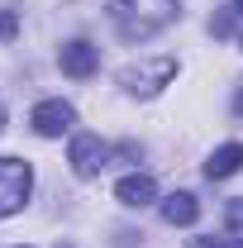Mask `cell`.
<instances>
[{"label": "cell", "mask_w": 243, "mask_h": 248, "mask_svg": "<svg viewBox=\"0 0 243 248\" xmlns=\"http://www.w3.org/2000/svg\"><path fill=\"white\" fill-rule=\"evenodd\" d=\"M115 201H120L124 210H143V205L157 201V182H152L148 172H129V177H120V186H115Z\"/></svg>", "instance_id": "obj_7"}, {"label": "cell", "mask_w": 243, "mask_h": 248, "mask_svg": "<svg viewBox=\"0 0 243 248\" xmlns=\"http://www.w3.org/2000/svg\"><path fill=\"white\" fill-rule=\"evenodd\" d=\"M224 219H229L234 229H243V196H239V201H229V205H224Z\"/></svg>", "instance_id": "obj_12"}, {"label": "cell", "mask_w": 243, "mask_h": 248, "mask_svg": "<svg viewBox=\"0 0 243 248\" xmlns=\"http://www.w3.org/2000/svg\"><path fill=\"white\" fill-rule=\"evenodd\" d=\"M239 167H243V143H224V148H214V153L205 157V177H210V182L234 177Z\"/></svg>", "instance_id": "obj_9"}, {"label": "cell", "mask_w": 243, "mask_h": 248, "mask_svg": "<svg viewBox=\"0 0 243 248\" xmlns=\"http://www.w3.org/2000/svg\"><path fill=\"white\" fill-rule=\"evenodd\" d=\"M29 191H33V167L24 157H0V219L24 210Z\"/></svg>", "instance_id": "obj_3"}, {"label": "cell", "mask_w": 243, "mask_h": 248, "mask_svg": "<svg viewBox=\"0 0 243 248\" xmlns=\"http://www.w3.org/2000/svg\"><path fill=\"white\" fill-rule=\"evenodd\" d=\"M105 10H110V24L124 43H148L167 24H177V15H182L177 0H110Z\"/></svg>", "instance_id": "obj_1"}, {"label": "cell", "mask_w": 243, "mask_h": 248, "mask_svg": "<svg viewBox=\"0 0 243 248\" xmlns=\"http://www.w3.org/2000/svg\"><path fill=\"white\" fill-rule=\"evenodd\" d=\"M0 129H5V110H0Z\"/></svg>", "instance_id": "obj_15"}, {"label": "cell", "mask_w": 243, "mask_h": 248, "mask_svg": "<svg viewBox=\"0 0 243 248\" xmlns=\"http://www.w3.org/2000/svg\"><path fill=\"white\" fill-rule=\"evenodd\" d=\"M29 124H33L38 139H62V134L76 124V110H72L67 100H38L33 115H29Z\"/></svg>", "instance_id": "obj_5"}, {"label": "cell", "mask_w": 243, "mask_h": 248, "mask_svg": "<svg viewBox=\"0 0 243 248\" xmlns=\"http://www.w3.org/2000/svg\"><path fill=\"white\" fill-rule=\"evenodd\" d=\"M15 33H19V15L15 10H0V43H10Z\"/></svg>", "instance_id": "obj_10"}, {"label": "cell", "mask_w": 243, "mask_h": 248, "mask_svg": "<svg viewBox=\"0 0 243 248\" xmlns=\"http://www.w3.org/2000/svg\"><path fill=\"white\" fill-rule=\"evenodd\" d=\"M67 162H72V172H76L81 182H91V177H100V167L110 162V148H105L95 134H76V139H72Z\"/></svg>", "instance_id": "obj_4"}, {"label": "cell", "mask_w": 243, "mask_h": 248, "mask_svg": "<svg viewBox=\"0 0 243 248\" xmlns=\"http://www.w3.org/2000/svg\"><path fill=\"white\" fill-rule=\"evenodd\" d=\"M58 67L67 72V77L86 81V77H95V67H100V53H95V43H86V38H72V43H62Z\"/></svg>", "instance_id": "obj_6"}, {"label": "cell", "mask_w": 243, "mask_h": 248, "mask_svg": "<svg viewBox=\"0 0 243 248\" xmlns=\"http://www.w3.org/2000/svg\"><path fill=\"white\" fill-rule=\"evenodd\" d=\"M234 115H239V120H243V86H239V91H234Z\"/></svg>", "instance_id": "obj_13"}, {"label": "cell", "mask_w": 243, "mask_h": 248, "mask_svg": "<svg viewBox=\"0 0 243 248\" xmlns=\"http://www.w3.org/2000/svg\"><path fill=\"white\" fill-rule=\"evenodd\" d=\"M234 10H239V15H243V0H234Z\"/></svg>", "instance_id": "obj_14"}, {"label": "cell", "mask_w": 243, "mask_h": 248, "mask_svg": "<svg viewBox=\"0 0 243 248\" xmlns=\"http://www.w3.org/2000/svg\"><path fill=\"white\" fill-rule=\"evenodd\" d=\"M172 77H177V58H148V62H129L120 72V86L129 95H143V100H148V95H157Z\"/></svg>", "instance_id": "obj_2"}, {"label": "cell", "mask_w": 243, "mask_h": 248, "mask_svg": "<svg viewBox=\"0 0 243 248\" xmlns=\"http://www.w3.org/2000/svg\"><path fill=\"white\" fill-rule=\"evenodd\" d=\"M196 248H243V239H214V234H205V239H196Z\"/></svg>", "instance_id": "obj_11"}, {"label": "cell", "mask_w": 243, "mask_h": 248, "mask_svg": "<svg viewBox=\"0 0 243 248\" xmlns=\"http://www.w3.org/2000/svg\"><path fill=\"white\" fill-rule=\"evenodd\" d=\"M162 219L167 224H196L200 219V201L191 191H172V196H162Z\"/></svg>", "instance_id": "obj_8"}]
</instances>
